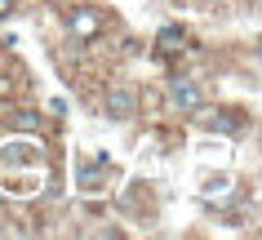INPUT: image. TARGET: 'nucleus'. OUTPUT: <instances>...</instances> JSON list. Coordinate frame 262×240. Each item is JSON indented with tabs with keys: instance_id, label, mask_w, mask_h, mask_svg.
Returning <instances> with one entry per match:
<instances>
[{
	"instance_id": "obj_1",
	"label": "nucleus",
	"mask_w": 262,
	"mask_h": 240,
	"mask_svg": "<svg viewBox=\"0 0 262 240\" xmlns=\"http://www.w3.org/2000/svg\"><path fill=\"white\" fill-rule=\"evenodd\" d=\"M45 178V147L31 138H14L0 147V187L14 196H31Z\"/></svg>"
},
{
	"instance_id": "obj_2",
	"label": "nucleus",
	"mask_w": 262,
	"mask_h": 240,
	"mask_svg": "<svg viewBox=\"0 0 262 240\" xmlns=\"http://www.w3.org/2000/svg\"><path fill=\"white\" fill-rule=\"evenodd\" d=\"M62 27H67L80 45H94L98 36L111 27V14L102 9V5H76V9H67V14H62Z\"/></svg>"
},
{
	"instance_id": "obj_3",
	"label": "nucleus",
	"mask_w": 262,
	"mask_h": 240,
	"mask_svg": "<svg viewBox=\"0 0 262 240\" xmlns=\"http://www.w3.org/2000/svg\"><path fill=\"white\" fill-rule=\"evenodd\" d=\"M165 102H169L173 116H195V112H205V89H200V80L173 71L165 80Z\"/></svg>"
},
{
	"instance_id": "obj_4",
	"label": "nucleus",
	"mask_w": 262,
	"mask_h": 240,
	"mask_svg": "<svg viewBox=\"0 0 262 240\" xmlns=\"http://www.w3.org/2000/svg\"><path fill=\"white\" fill-rule=\"evenodd\" d=\"M102 116H107V120H120V125H124V120H134V116H138V89L111 80L107 94H102Z\"/></svg>"
},
{
	"instance_id": "obj_5",
	"label": "nucleus",
	"mask_w": 262,
	"mask_h": 240,
	"mask_svg": "<svg viewBox=\"0 0 262 240\" xmlns=\"http://www.w3.org/2000/svg\"><path fill=\"white\" fill-rule=\"evenodd\" d=\"M245 125H249V120H245L240 107H218V112L205 116V129H209V134H222V138H240Z\"/></svg>"
},
{
	"instance_id": "obj_6",
	"label": "nucleus",
	"mask_w": 262,
	"mask_h": 240,
	"mask_svg": "<svg viewBox=\"0 0 262 240\" xmlns=\"http://www.w3.org/2000/svg\"><path fill=\"white\" fill-rule=\"evenodd\" d=\"M107 169H111L107 156H80V160H76V187L98 191V187H102V178H107Z\"/></svg>"
},
{
	"instance_id": "obj_7",
	"label": "nucleus",
	"mask_w": 262,
	"mask_h": 240,
	"mask_svg": "<svg viewBox=\"0 0 262 240\" xmlns=\"http://www.w3.org/2000/svg\"><path fill=\"white\" fill-rule=\"evenodd\" d=\"M187 45H191V36H187L178 23H165V27L156 31V58H182Z\"/></svg>"
},
{
	"instance_id": "obj_8",
	"label": "nucleus",
	"mask_w": 262,
	"mask_h": 240,
	"mask_svg": "<svg viewBox=\"0 0 262 240\" xmlns=\"http://www.w3.org/2000/svg\"><path fill=\"white\" fill-rule=\"evenodd\" d=\"M5 125L18 129V134H40V120H36V112H23V107L5 112Z\"/></svg>"
},
{
	"instance_id": "obj_9",
	"label": "nucleus",
	"mask_w": 262,
	"mask_h": 240,
	"mask_svg": "<svg viewBox=\"0 0 262 240\" xmlns=\"http://www.w3.org/2000/svg\"><path fill=\"white\" fill-rule=\"evenodd\" d=\"M9 223H14V218H9V213L0 209V236H9V231H14V227H9Z\"/></svg>"
},
{
	"instance_id": "obj_10",
	"label": "nucleus",
	"mask_w": 262,
	"mask_h": 240,
	"mask_svg": "<svg viewBox=\"0 0 262 240\" xmlns=\"http://www.w3.org/2000/svg\"><path fill=\"white\" fill-rule=\"evenodd\" d=\"M14 5H18V0H0V18H9V14H14Z\"/></svg>"
},
{
	"instance_id": "obj_11",
	"label": "nucleus",
	"mask_w": 262,
	"mask_h": 240,
	"mask_svg": "<svg viewBox=\"0 0 262 240\" xmlns=\"http://www.w3.org/2000/svg\"><path fill=\"white\" fill-rule=\"evenodd\" d=\"M253 54H258V62H262V40H258V45H253Z\"/></svg>"
}]
</instances>
